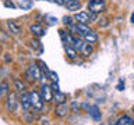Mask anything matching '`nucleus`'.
I'll return each instance as SVG.
<instances>
[{
    "label": "nucleus",
    "instance_id": "24",
    "mask_svg": "<svg viewBox=\"0 0 134 125\" xmlns=\"http://www.w3.org/2000/svg\"><path fill=\"white\" fill-rule=\"evenodd\" d=\"M52 2L56 3V4H59V6H66V4L70 2V0H52Z\"/></svg>",
    "mask_w": 134,
    "mask_h": 125
},
{
    "label": "nucleus",
    "instance_id": "27",
    "mask_svg": "<svg viewBox=\"0 0 134 125\" xmlns=\"http://www.w3.org/2000/svg\"><path fill=\"white\" fill-rule=\"evenodd\" d=\"M131 24H134V12L131 14Z\"/></svg>",
    "mask_w": 134,
    "mask_h": 125
},
{
    "label": "nucleus",
    "instance_id": "21",
    "mask_svg": "<svg viewBox=\"0 0 134 125\" xmlns=\"http://www.w3.org/2000/svg\"><path fill=\"white\" fill-rule=\"evenodd\" d=\"M7 89H8V85H7L6 82H2V83H0V97H2V96L6 93Z\"/></svg>",
    "mask_w": 134,
    "mask_h": 125
},
{
    "label": "nucleus",
    "instance_id": "2",
    "mask_svg": "<svg viewBox=\"0 0 134 125\" xmlns=\"http://www.w3.org/2000/svg\"><path fill=\"white\" fill-rule=\"evenodd\" d=\"M31 95V104H32V108L36 111H41L42 108H43V99H42V96L38 93V92H32Z\"/></svg>",
    "mask_w": 134,
    "mask_h": 125
},
{
    "label": "nucleus",
    "instance_id": "9",
    "mask_svg": "<svg viewBox=\"0 0 134 125\" xmlns=\"http://www.w3.org/2000/svg\"><path fill=\"white\" fill-rule=\"evenodd\" d=\"M69 110H70V107L67 106V103H62V104H57V107H56V115L59 117H64L69 114Z\"/></svg>",
    "mask_w": 134,
    "mask_h": 125
},
{
    "label": "nucleus",
    "instance_id": "12",
    "mask_svg": "<svg viewBox=\"0 0 134 125\" xmlns=\"http://www.w3.org/2000/svg\"><path fill=\"white\" fill-rule=\"evenodd\" d=\"M66 7L69 11H78L80 8H81V2H80V0H70V2L66 4Z\"/></svg>",
    "mask_w": 134,
    "mask_h": 125
},
{
    "label": "nucleus",
    "instance_id": "26",
    "mask_svg": "<svg viewBox=\"0 0 134 125\" xmlns=\"http://www.w3.org/2000/svg\"><path fill=\"white\" fill-rule=\"evenodd\" d=\"M117 89H119V90H123V89H124V83H123V81H120L119 86H117Z\"/></svg>",
    "mask_w": 134,
    "mask_h": 125
},
{
    "label": "nucleus",
    "instance_id": "13",
    "mask_svg": "<svg viewBox=\"0 0 134 125\" xmlns=\"http://www.w3.org/2000/svg\"><path fill=\"white\" fill-rule=\"evenodd\" d=\"M7 27L11 31V33H14V35H20V33H21V28H20V25L17 24L15 21H8Z\"/></svg>",
    "mask_w": 134,
    "mask_h": 125
},
{
    "label": "nucleus",
    "instance_id": "18",
    "mask_svg": "<svg viewBox=\"0 0 134 125\" xmlns=\"http://www.w3.org/2000/svg\"><path fill=\"white\" fill-rule=\"evenodd\" d=\"M90 114H91V117H92L95 121H99L100 117H102V115H100V111H99V107H98V106H92Z\"/></svg>",
    "mask_w": 134,
    "mask_h": 125
},
{
    "label": "nucleus",
    "instance_id": "14",
    "mask_svg": "<svg viewBox=\"0 0 134 125\" xmlns=\"http://www.w3.org/2000/svg\"><path fill=\"white\" fill-rule=\"evenodd\" d=\"M80 52H81L82 56L88 57L92 52H94V47H92V45H91V43H87V42H84V45H82V47L80 49Z\"/></svg>",
    "mask_w": 134,
    "mask_h": 125
},
{
    "label": "nucleus",
    "instance_id": "6",
    "mask_svg": "<svg viewBox=\"0 0 134 125\" xmlns=\"http://www.w3.org/2000/svg\"><path fill=\"white\" fill-rule=\"evenodd\" d=\"M74 20L80 24H88L91 21V17H90V12L87 11H78L74 14Z\"/></svg>",
    "mask_w": 134,
    "mask_h": 125
},
{
    "label": "nucleus",
    "instance_id": "8",
    "mask_svg": "<svg viewBox=\"0 0 134 125\" xmlns=\"http://www.w3.org/2000/svg\"><path fill=\"white\" fill-rule=\"evenodd\" d=\"M84 38V40L87 42V43H96L98 42V33L94 32V31H90V32H87V33H84L82 35Z\"/></svg>",
    "mask_w": 134,
    "mask_h": 125
},
{
    "label": "nucleus",
    "instance_id": "16",
    "mask_svg": "<svg viewBox=\"0 0 134 125\" xmlns=\"http://www.w3.org/2000/svg\"><path fill=\"white\" fill-rule=\"evenodd\" d=\"M17 4H18V7L23 8V10H29V8H32L34 2L32 0H17Z\"/></svg>",
    "mask_w": 134,
    "mask_h": 125
},
{
    "label": "nucleus",
    "instance_id": "17",
    "mask_svg": "<svg viewBox=\"0 0 134 125\" xmlns=\"http://www.w3.org/2000/svg\"><path fill=\"white\" fill-rule=\"evenodd\" d=\"M64 50H66V53H67V56H69L71 60H74L75 57H77V50H75L73 46H70V45H64Z\"/></svg>",
    "mask_w": 134,
    "mask_h": 125
},
{
    "label": "nucleus",
    "instance_id": "7",
    "mask_svg": "<svg viewBox=\"0 0 134 125\" xmlns=\"http://www.w3.org/2000/svg\"><path fill=\"white\" fill-rule=\"evenodd\" d=\"M20 102L23 104V108L25 111H28L29 108H32V104H31V95L27 93V92H23V95H21L20 97Z\"/></svg>",
    "mask_w": 134,
    "mask_h": 125
},
{
    "label": "nucleus",
    "instance_id": "19",
    "mask_svg": "<svg viewBox=\"0 0 134 125\" xmlns=\"http://www.w3.org/2000/svg\"><path fill=\"white\" fill-rule=\"evenodd\" d=\"M90 31H91V29H90V27H88V24H80V22H77V33L84 35V33H87Z\"/></svg>",
    "mask_w": 134,
    "mask_h": 125
},
{
    "label": "nucleus",
    "instance_id": "10",
    "mask_svg": "<svg viewBox=\"0 0 134 125\" xmlns=\"http://www.w3.org/2000/svg\"><path fill=\"white\" fill-rule=\"evenodd\" d=\"M29 29H31V32L36 36H43L46 33V31L43 29V27H42L41 24H32L31 27H29Z\"/></svg>",
    "mask_w": 134,
    "mask_h": 125
},
{
    "label": "nucleus",
    "instance_id": "4",
    "mask_svg": "<svg viewBox=\"0 0 134 125\" xmlns=\"http://www.w3.org/2000/svg\"><path fill=\"white\" fill-rule=\"evenodd\" d=\"M27 77H28V79H31V81H38V79L41 78L39 67L35 65V64H31L27 70Z\"/></svg>",
    "mask_w": 134,
    "mask_h": 125
},
{
    "label": "nucleus",
    "instance_id": "5",
    "mask_svg": "<svg viewBox=\"0 0 134 125\" xmlns=\"http://www.w3.org/2000/svg\"><path fill=\"white\" fill-rule=\"evenodd\" d=\"M41 96H42V99H43V102H52L53 100V89H52V86L43 83L42 88H41Z\"/></svg>",
    "mask_w": 134,
    "mask_h": 125
},
{
    "label": "nucleus",
    "instance_id": "25",
    "mask_svg": "<svg viewBox=\"0 0 134 125\" xmlns=\"http://www.w3.org/2000/svg\"><path fill=\"white\" fill-rule=\"evenodd\" d=\"M4 6H6V7H8V8H15V7H17L14 3H10L8 0H6V2H4Z\"/></svg>",
    "mask_w": 134,
    "mask_h": 125
},
{
    "label": "nucleus",
    "instance_id": "23",
    "mask_svg": "<svg viewBox=\"0 0 134 125\" xmlns=\"http://www.w3.org/2000/svg\"><path fill=\"white\" fill-rule=\"evenodd\" d=\"M49 75H50V79H52L53 82H56V83H57V81H59V77H57V74L54 72V71H49Z\"/></svg>",
    "mask_w": 134,
    "mask_h": 125
},
{
    "label": "nucleus",
    "instance_id": "11",
    "mask_svg": "<svg viewBox=\"0 0 134 125\" xmlns=\"http://www.w3.org/2000/svg\"><path fill=\"white\" fill-rule=\"evenodd\" d=\"M66 99H67L66 93H63V92H60V90H53V100L57 104L66 103Z\"/></svg>",
    "mask_w": 134,
    "mask_h": 125
},
{
    "label": "nucleus",
    "instance_id": "22",
    "mask_svg": "<svg viewBox=\"0 0 134 125\" xmlns=\"http://www.w3.org/2000/svg\"><path fill=\"white\" fill-rule=\"evenodd\" d=\"M63 21H64V25L71 27V25H74L73 21H75V20H74V17H73V18H71V17H64V20H63Z\"/></svg>",
    "mask_w": 134,
    "mask_h": 125
},
{
    "label": "nucleus",
    "instance_id": "15",
    "mask_svg": "<svg viewBox=\"0 0 134 125\" xmlns=\"http://www.w3.org/2000/svg\"><path fill=\"white\" fill-rule=\"evenodd\" d=\"M116 125H134V120L129 115H123V117H120V118L117 120Z\"/></svg>",
    "mask_w": 134,
    "mask_h": 125
},
{
    "label": "nucleus",
    "instance_id": "3",
    "mask_svg": "<svg viewBox=\"0 0 134 125\" xmlns=\"http://www.w3.org/2000/svg\"><path fill=\"white\" fill-rule=\"evenodd\" d=\"M17 106H18V97H17V95L14 92H10V93L7 95V103H6L7 111H10V113L15 111Z\"/></svg>",
    "mask_w": 134,
    "mask_h": 125
},
{
    "label": "nucleus",
    "instance_id": "1",
    "mask_svg": "<svg viewBox=\"0 0 134 125\" xmlns=\"http://www.w3.org/2000/svg\"><path fill=\"white\" fill-rule=\"evenodd\" d=\"M105 7H106V3H105V0H91L90 3H88V10L92 14H100Z\"/></svg>",
    "mask_w": 134,
    "mask_h": 125
},
{
    "label": "nucleus",
    "instance_id": "28",
    "mask_svg": "<svg viewBox=\"0 0 134 125\" xmlns=\"http://www.w3.org/2000/svg\"><path fill=\"white\" fill-rule=\"evenodd\" d=\"M0 83H2V82H0Z\"/></svg>",
    "mask_w": 134,
    "mask_h": 125
},
{
    "label": "nucleus",
    "instance_id": "20",
    "mask_svg": "<svg viewBox=\"0 0 134 125\" xmlns=\"http://www.w3.org/2000/svg\"><path fill=\"white\" fill-rule=\"evenodd\" d=\"M14 85H15V89L18 90V92H24V89H25V85H24V83L20 81V79H15V81H14Z\"/></svg>",
    "mask_w": 134,
    "mask_h": 125
}]
</instances>
